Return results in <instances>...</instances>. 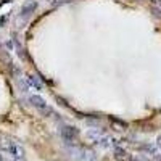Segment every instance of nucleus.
Masks as SVG:
<instances>
[{
  "instance_id": "1a4fd4ad",
  "label": "nucleus",
  "mask_w": 161,
  "mask_h": 161,
  "mask_svg": "<svg viewBox=\"0 0 161 161\" xmlns=\"http://www.w3.org/2000/svg\"><path fill=\"white\" fill-rule=\"evenodd\" d=\"M158 147H161V136L158 137Z\"/></svg>"
},
{
  "instance_id": "423d86ee",
  "label": "nucleus",
  "mask_w": 161,
  "mask_h": 161,
  "mask_svg": "<svg viewBox=\"0 0 161 161\" xmlns=\"http://www.w3.org/2000/svg\"><path fill=\"white\" fill-rule=\"evenodd\" d=\"M28 84H31L36 90H42L44 89V84L40 82V79H37L36 76H28Z\"/></svg>"
},
{
  "instance_id": "7ed1b4c3",
  "label": "nucleus",
  "mask_w": 161,
  "mask_h": 161,
  "mask_svg": "<svg viewBox=\"0 0 161 161\" xmlns=\"http://www.w3.org/2000/svg\"><path fill=\"white\" fill-rule=\"evenodd\" d=\"M29 102H31V105L32 106H36V108L40 111V110H44L45 108V106H48L47 105V102L42 98V97H40V95H32L31 98H29Z\"/></svg>"
},
{
  "instance_id": "39448f33",
  "label": "nucleus",
  "mask_w": 161,
  "mask_h": 161,
  "mask_svg": "<svg viewBox=\"0 0 161 161\" xmlns=\"http://www.w3.org/2000/svg\"><path fill=\"white\" fill-rule=\"evenodd\" d=\"M36 8H37V2H28V3H26V5L23 7V10H21L23 16H29Z\"/></svg>"
},
{
  "instance_id": "0eeeda50",
  "label": "nucleus",
  "mask_w": 161,
  "mask_h": 161,
  "mask_svg": "<svg viewBox=\"0 0 161 161\" xmlns=\"http://www.w3.org/2000/svg\"><path fill=\"white\" fill-rule=\"evenodd\" d=\"M79 158L82 161H93V159H95V153L90 152V150H80Z\"/></svg>"
},
{
  "instance_id": "f03ea898",
  "label": "nucleus",
  "mask_w": 161,
  "mask_h": 161,
  "mask_svg": "<svg viewBox=\"0 0 161 161\" xmlns=\"http://www.w3.org/2000/svg\"><path fill=\"white\" fill-rule=\"evenodd\" d=\"M3 150L8 152V155L15 159V161H24V150L23 147L18 145L16 142H8L3 145Z\"/></svg>"
},
{
  "instance_id": "6e6552de",
  "label": "nucleus",
  "mask_w": 161,
  "mask_h": 161,
  "mask_svg": "<svg viewBox=\"0 0 161 161\" xmlns=\"http://www.w3.org/2000/svg\"><path fill=\"white\" fill-rule=\"evenodd\" d=\"M57 100L60 102V105H63V106H68V103H66V102H64V100H63L61 97H57Z\"/></svg>"
},
{
  "instance_id": "f257e3e1",
  "label": "nucleus",
  "mask_w": 161,
  "mask_h": 161,
  "mask_svg": "<svg viewBox=\"0 0 161 161\" xmlns=\"http://www.w3.org/2000/svg\"><path fill=\"white\" fill-rule=\"evenodd\" d=\"M61 137L68 145H76L77 143V137H79V129L74 126H63L61 127Z\"/></svg>"
},
{
  "instance_id": "9d476101",
  "label": "nucleus",
  "mask_w": 161,
  "mask_h": 161,
  "mask_svg": "<svg viewBox=\"0 0 161 161\" xmlns=\"http://www.w3.org/2000/svg\"><path fill=\"white\" fill-rule=\"evenodd\" d=\"M0 161H3V158H2V156H0Z\"/></svg>"
},
{
  "instance_id": "20e7f679",
  "label": "nucleus",
  "mask_w": 161,
  "mask_h": 161,
  "mask_svg": "<svg viewBox=\"0 0 161 161\" xmlns=\"http://www.w3.org/2000/svg\"><path fill=\"white\" fill-rule=\"evenodd\" d=\"M114 158L118 161H132V156L123 148H116L114 150Z\"/></svg>"
}]
</instances>
